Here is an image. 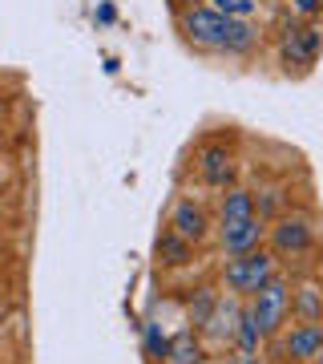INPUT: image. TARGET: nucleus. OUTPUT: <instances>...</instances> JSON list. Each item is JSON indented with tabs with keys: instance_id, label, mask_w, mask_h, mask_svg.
<instances>
[{
	"instance_id": "1",
	"label": "nucleus",
	"mask_w": 323,
	"mask_h": 364,
	"mask_svg": "<svg viewBox=\"0 0 323 364\" xmlns=\"http://www.w3.org/2000/svg\"><path fill=\"white\" fill-rule=\"evenodd\" d=\"M222 255H246V251L267 247V219L255 207V191L246 186H226L219 198V223H214Z\"/></svg>"
},
{
	"instance_id": "2",
	"label": "nucleus",
	"mask_w": 323,
	"mask_h": 364,
	"mask_svg": "<svg viewBox=\"0 0 323 364\" xmlns=\"http://www.w3.org/2000/svg\"><path fill=\"white\" fill-rule=\"evenodd\" d=\"M319 243V227L311 219L307 210H283V215H275V223L267 227V247L279 263H283V272H291V263H299L303 255H311Z\"/></svg>"
},
{
	"instance_id": "3",
	"label": "nucleus",
	"mask_w": 323,
	"mask_h": 364,
	"mask_svg": "<svg viewBox=\"0 0 323 364\" xmlns=\"http://www.w3.org/2000/svg\"><path fill=\"white\" fill-rule=\"evenodd\" d=\"M283 272V263L271 255V247L246 251V255H226L219 263V287L231 291L239 299H251L263 284H271L275 275Z\"/></svg>"
},
{
	"instance_id": "4",
	"label": "nucleus",
	"mask_w": 323,
	"mask_h": 364,
	"mask_svg": "<svg viewBox=\"0 0 323 364\" xmlns=\"http://www.w3.org/2000/svg\"><path fill=\"white\" fill-rule=\"evenodd\" d=\"M275 49H279V65L287 73H311L315 61H319V53H323V28L315 21L287 16L283 25H279Z\"/></svg>"
},
{
	"instance_id": "5",
	"label": "nucleus",
	"mask_w": 323,
	"mask_h": 364,
	"mask_svg": "<svg viewBox=\"0 0 323 364\" xmlns=\"http://www.w3.org/2000/svg\"><path fill=\"white\" fill-rule=\"evenodd\" d=\"M243 304H246V312L255 316L263 340L279 336V332L291 324V272H279L271 284H263L255 296L243 299Z\"/></svg>"
},
{
	"instance_id": "6",
	"label": "nucleus",
	"mask_w": 323,
	"mask_h": 364,
	"mask_svg": "<svg viewBox=\"0 0 323 364\" xmlns=\"http://www.w3.org/2000/svg\"><path fill=\"white\" fill-rule=\"evenodd\" d=\"M234 16L210 9V4H190L178 13V33L182 41L198 53H222L226 49V33H231Z\"/></svg>"
},
{
	"instance_id": "7",
	"label": "nucleus",
	"mask_w": 323,
	"mask_h": 364,
	"mask_svg": "<svg viewBox=\"0 0 323 364\" xmlns=\"http://www.w3.org/2000/svg\"><path fill=\"white\" fill-rule=\"evenodd\" d=\"M263 348L271 352V364H315L323 348V324H307V320H291V324L271 336Z\"/></svg>"
},
{
	"instance_id": "8",
	"label": "nucleus",
	"mask_w": 323,
	"mask_h": 364,
	"mask_svg": "<svg viewBox=\"0 0 323 364\" xmlns=\"http://www.w3.org/2000/svg\"><path fill=\"white\" fill-rule=\"evenodd\" d=\"M239 316H243V299L231 296V291H222L219 304H214V312H210V320L198 328V336L207 340L210 352L234 348V336H239Z\"/></svg>"
},
{
	"instance_id": "9",
	"label": "nucleus",
	"mask_w": 323,
	"mask_h": 364,
	"mask_svg": "<svg viewBox=\"0 0 323 364\" xmlns=\"http://www.w3.org/2000/svg\"><path fill=\"white\" fill-rule=\"evenodd\" d=\"M166 227L174 235H182V239L198 243V247L214 235V219H210V210L202 207L194 195H178V198H174V207H170V215H166Z\"/></svg>"
},
{
	"instance_id": "10",
	"label": "nucleus",
	"mask_w": 323,
	"mask_h": 364,
	"mask_svg": "<svg viewBox=\"0 0 323 364\" xmlns=\"http://www.w3.org/2000/svg\"><path fill=\"white\" fill-rule=\"evenodd\" d=\"M194 170H198V178L207 182L210 191H226V186H234L239 162H234V150L226 142H207L194 154Z\"/></svg>"
},
{
	"instance_id": "11",
	"label": "nucleus",
	"mask_w": 323,
	"mask_h": 364,
	"mask_svg": "<svg viewBox=\"0 0 323 364\" xmlns=\"http://www.w3.org/2000/svg\"><path fill=\"white\" fill-rule=\"evenodd\" d=\"M291 320L323 324V275H291Z\"/></svg>"
},
{
	"instance_id": "12",
	"label": "nucleus",
	"mask_w": 323,
	"mask_h": 364,
	"mask_svg": "<svg viewBox=\"0 0 323 364\" xmlns=\"http://www.w3.org/2000/svg\"><path fill=\"white\" fill-rule=\"evenodd\" d=\"M198 251H202L198 243H190V239L174 235L170 227H162V235L154 239V259H158V267H166V272H182V267H194V263L202 259Z\"/></svg>"
},
{
	"instance_id": "13",
	"label": "nucleus",
	"mask_w": 323,
	"mask_h": 364,
	"mask_svg": "<svg viewBox=\"0 0 323 364\" xmlns=\"http://www.w3.org/2000/svg\"><path fill=\"white\" fill-rule=\"evenodd\" d=\"M162 364H210V348L207 340L198 336V328H178L170 336V348H166V360Z\"/></svg>"
},
{
	"instance_id": "14",
	"label": "nucleus",
	"mask_w": 323,
	"mask_h": 364,
	"mask_svg": "<svg viewBox=\"0 0 323 364\" xmlns=\"http://www.w3.org/2000/svg\"><path fill=\"white\" fill-rule=\"evenodd\" d=\"M222 287L219 284H198L190 287V296H186V324L190 328H202L210 320V312H214V304H219Z\"/></svg>"
},
{
	"instance_id": "15",
	"label": "nucleus",
	"mask_w": 323,
	"mask_h": 364,
	"mask_svg": "<svg viewBox=\"0 0 323 364\" xmlns=\"http://www.w3.org/2000/svg\"><path fill=\"white\" fill-rule=\"evenodd\" d=\"M166 348H170V332L158 320H146L142 324V352L150 364H162L166 360Z\"/></svg>"
},
{
	"instance_id": "16",
	"label": "nucleus",
	"mask_w": 323,
	"mask_h": 364,
	"mask_svg": "<svg viewBox=\"0 0 323 364\" xmlns=\"http://www.w3.org/2000/svg\"><path fill=\"white\" fill-rule=\"evenodd\" d=\"M207 4L226 16H243V21H255L263 13V0H207Z\"/></svg>"
},
{
	"instance_id": "17",
	"label": "nucleus",
	"mask_w": 323,
	"mask_h": 364,
	"mask_svg": "<svg viewBox=\"0 0 323 364\" xmlns=\"http://www.w3.org/2000/svg\"><path fill=\"white\" fill-rule=\"evenodd\" d=\"M287 9V16H299V21H315L323 13V0H279Z\"/></svg>"
},
{
	"instance_id": "18",
	"label": "nucleus",
	"mask_w": 323,
	"mask_h": 364,
	"mask_svg": "<svg viewBox=\"0 0 323 364\" xmlns=\"http://www.w3.org/2000/svg\"><path fill=\"white\" fill-rule=\"evenodd\" d=\"M226 364H267V356H239V352H234Z\"/></svg>"
},
{
	"instance_id": "19",
	"label": "nucleus",
	"mask_w": 323,
	"mask_h": 364,
	"mask_svg": "<svg viewBox=\"0 0 323 364\" xmlns=\"http://www.w3.org/2000/svg\"><path fill=\"white\" fill-rule=\"evenodd\" d=\"M114 9H109V4H102V9H97V21H102V25H114Z\"/></svg>"
},
{
	"instance_id": "20",
	"label": "nucleus",
	"mask_w": 323,
	"mask_h": 364,
	"mask_svg": "<svg viewBox=\"0 0 323 364\" xmlns=\"http://www.w3.org/2000/svg\"><path fill=\"white\" fill-rule=\"evenodd\" d=\"M9 320H13V308H9V304H4V299H0V328L9 324Z\"/></svg>"
},
{
	"instance_id": "21",
	"label": "nucleus",
	"mask_w": 323,
	"mask_h": 364,
	"mask_svg": "<svg viewBox=\"0 0 323 364\" xmlns=\"http://www.w3.org/2000/svg\"><path fill=\"white\" fill-rule=\"evenodd\" d=\"M190 4H198V0H174V9H178V13H182V9H190Z\"/></svg>"
},
{
	"instance_id": "22",
	"label": "nucleus",
	"mask_w": 323,
	"mask_h": 364,
	"mask_svg": "<svg viewBox=\"0 0 323 364\" xmlns=\"http://www.w3.org/2000/svg\"><path fill=\"white\" fill-rule=\"evenodd\" d=\"M315 364H323V348H319V356H315Z\"/></svg>"
},
{
	"instance_id": "23",
	"label": "nucleus",
	"mask_w": 323,
	"mask_h": 364,
	"mask_svg": "<svg viewBox=\"0 0 323 364\" xmlns=\"http://www.w3.org/2000/svg\"><path fill=\"white\" fill-rule=\"evenodd\" d=\"M0 154H4V134H0Z\"/></svg>"
}]
</instances>
